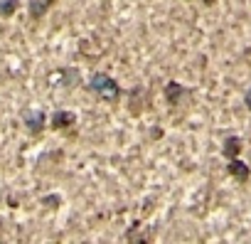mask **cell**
I'll use <instances>...</instances> for the list:
<instances>
[{"label":"cell","mask_w":251,"mask_h":244,"mask_svg":"<svg viewBox=\"0 0 251 244\" xmlns=\"http://www.w3.org/2000/svg\"><path fill=\"white\" fill-rule=\"evenodd\" d=\"M89 91L91 94H96L101 101H106V104H118L121 101V96H123V89H121V84L111 77V74H106V72H94L91 77H89Z\"/></svg>","instance_id":"6da1fadb"},{"label":"cell","mask_w":251,"mask_h":244,"mask_svg":"<svg viewBox=\"0 0 251 244\" xmlns=\"http://www.w3.org/2000/svg\"><path fill=\"white\" fill-rule=\"evenodd\" d=\"M163 94H165V101H168L173 108H177L185 99H190V96H192V89H187L185 84H180V81H175V79H170V81L165 84Z\"/></svg>","instance_id":"7a4b0ae2"},{"label":"cell","mask_w":251,"mask_h":244,"mask_svg":"<svg viewBox=\"0 0 251 244\" xmlns=\"http://www.w3.org/2000/svg\"><path fill=\"white\" fill-rule=\"evenodd\" d=\"M23 124H25V129H27L32 136H40V134L45 131V126H47V116H45L42 108H27V111L23 113Z\"/></svg>","instance_id":"3957f363"},{"label":"cell","mask_w":251,"mask_h":244,"mask_svg":"<svg viewBox=\"0 0 251 244\" xmlns=\"http://www.w3.org/2000/svg\"><path fill=\"white\" fill-rule=\"evenodd\" d=\"M52 129L54 131H69V129H74L76 126V113L74 111H69V108H57L54 113H52Z\"/></svg>","instance_id":"277c9868"},{"label":"cell","mask_w":251,"mask_h":244,"mask_svg":"<svg viewBox=\"0 0 251 244\" xmlns=\"http://www.w3.org/2000/svg\"><path fill=\"white\" fill-rule=\"evenodd\" d=\"M226 173H229L236 183H241V185H246L249 178H251V168H249L241 158H231V161H226Z\"/></svg>","instance_id":"5b68a950"},{"label":"cell","mask_w":251,"mask_h":244,"mask_svg":"<svg viewBox=\"0 0 251 244\" xmlns=\"http://www.w3.org/2000/svg\"><path fill=\"white\" fill-rule=\"evenodd\" d=\"M241 151H244V141H241L239 136H226V138H224V143H222V156H224L226 161L239 158Z\"/></svg>","instance_id":"8992f818"},{"label":"cell","mask_w":251,"mask_h":244,"mask_svg":"<svg viewBox=\"0 0 251 244\" xmlns=\"http://www.w3.org/2000/svg\"><path fill=\"white\" fill-rule=\"evenodd\" d=\"M57 3V0H30V5H27V13H30V18L32 20H42L50 10H52V5Z\"/></svg>","instance_id":"52a82bcc"},{"label":"cell","mask_w":251,"mask_h":244,"mask_svg":"<svg viewBox=\"0 0 251 244\" xmlns=\"http://www.w3.org/2000/svg\"><path fill=\"white\" fill-rule=\"evenodd\" d=\"M20 8V0H0V18H13Z\"/></svg>","instance_id":"ba28073f"},{"label":"cell","mask_w":251,"mask_h":244,"mask_svg":"<svg viewBox=\"0 0 251 244\" xmlns=\"http://www.w3.org/2000/svg\"><path fill=\"white\" fill-rule=\"evenodd\" d=\"M244 104H246V108H249V113H251V86H249L246 94H244Z\"/></svg>","instance_id":"9c48e42d"},{"label":"cell","mask_w":251,"mask_h":244,"mask_svg":"<svg viewBox=\"0 0 251 244\" xmlns=\"http://www.w3.org/2000/svg\"><path fill=\"white\" fill-rule=\"evenodd\" d=\"M212 3H214V0H204V5H207V8H209V5H212Z\"/></svg>","instance_id":"30bf717a"}]
</instances>
